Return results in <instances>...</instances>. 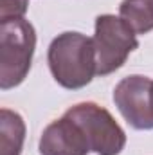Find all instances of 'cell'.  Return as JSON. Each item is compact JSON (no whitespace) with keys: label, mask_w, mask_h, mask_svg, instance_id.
Wrapping results in <instances>:
<instances>
[{"label":"cell","mask_w":153,"mask_h":155,"mask_svg":"<svg viewBox=\"0 0 153 155\" xmlns=\"http://www.w3.org/2000/svg\"><path fill=\"white\" fill-rule=\"evenodd\" d=\"M65 116L76 121L85 132L90 150L97 155H119L126 146V134L114 116L97 103L85 101L70 107Z\"/></svg>","instance_id":"obj_4"},{"label":"cell","mask_w":153,"mask_h":155,"mask_svg":"<svg viewBox=\"0 0 153 155\" xmlns=\"http://www.w3.org/2000/svg\"><path fill=\"white\" fill-rule=\"evenodd\" d=\"M92 41L96 49V76H108L119 71L130 52L139 47L135 31L115 15H99L96 18Z\"/></svg>","instance_id":"obj_3"},{"label":"cell","mask_w":153,"mask_h":155,"mask_svg":"<svg viewBox=\"0 0 153 155\" xmlns=\"http://www.w3.org/2000/svg\"><path fill=\"white\" fill-rule=\"evenodd\" d=\"M29 0H0V22L24 18Z\"/></svg>","instance_id":"obj_9"},{"label":"cell","mask_w":153,"mask_h":155,"mask_svg":"<svg viewBox=\"0 0 153 155\" xmlns=\"http://www.w3.org/2000/svg\"><path fill=\"white\" fill-rule=\"evenodd\" d=\"M25 123L15 110H0V155H20L25 141Z\"/></svg>","instance_id":"obj_7"},{"label":"cell","mask_w":153,"mask_h":155,"mask_svg":"<svg viewBox=\"0 0 153 155\" xmlns=\"http://www.w3.org/2000/svg\"><path fill=\"white\" fill-rule=\"evenodd\" d=\"M47 61L54 81L69 90L86 87L96 76V49L92 38L67 31L50 41Z\"/></svg>","instance_id":"obj_1"},{"label":"cell","mask_w":153,"mask_h":155,"mask_svg":"<svg viewBox=\"0 0 153 155\" xmlns=\"http://www.w3.org/2000/svg\"><path fill=\"white\" fill-rule=\"evenodd\" d=\"M36 31L25 18L0 22V88L18 87L31 71Z\"/></svg>","instance_id":"obj_2"},{"label":"cell","mask_w":153,"mask_h":155,"mask_svg":"<svg viewBox=\"0 0 153 155\" xmlns=\"http://www.w3.org/2000/svg\"><path fill=\"white\" fill-rule=\"evenodd\" d=\"M114 103L135 130H153V79L141 74L122 78L114 88Z\"/></svg>","instance_id":"obj_5"},{"label":"cell","mask_w":153,"mask_h":155,"mask_svg":"<svg viewBox=\"0 0 153 155\" xmlns=\"http://www.w3.org/2000/svg\"><path fill=\"white\" fill-rule=\"evenodd\" d=\"M119 16L135 31V35H146L153 29V0H122Z\"/></svg>","instance_id":"obj_8"},{"label":"cell","mask_w":153,"mask_h":155,"mask_svg":"<svg viewBox=\"0 0 153 155\" xmlns=\"http://www.w3.org/2000/svg\"><path fill=\"white\" fill-rule=\"evenodd\" d=\"M38 150L40 155H88L92 152L81 126L65 114L43 130Z\"/></svg>","instance_id":"obj_6"}]
</instances>
